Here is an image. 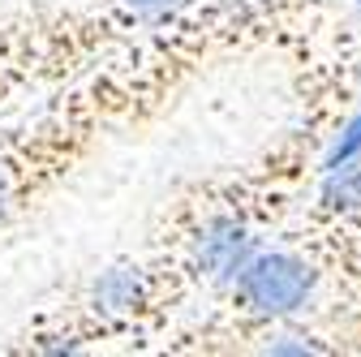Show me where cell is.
Segmentation results:
<instances>
[{
  "label": "cell",
  "instance_id": "6",
  "mask_svg": "<svg viewBox=\"0 0 361 357\" xmlns=\"http://www.w3.org/2000/svg\"><path fill=\"white\" fill-rule=\"evenodd\" d=\"M112 5L129 18V22H142V26H155V22H168L176 18L190 0H112Z\"/></svg>",
  "mask_w": 361,
  "mask_h": 357
},
{
  "label": "cell",
  "instance_id": "2",
  "mask_svg": "<svg viewBox=\"0 0 361 357\" xmlns=\"http://www.w3.org/2000/svg\"><path fill=\"white\" fill-rule=\"evenodd\" d=\"M258 250L262 246L241 215H207L198 224V233L190 237L194 272L211 284H224V289H233V280L245 272V262Z\"/></svg>",
  "mask_w": 361,
  "mask_h": 357
},
{
  "label": "cell",
  "instance_id": "8",
  "mask_svg": "<svg viewBox=\"0 0 361 357\" xmlns=\"http://www.w3.org/2000/svg\"><path fill=\"white\" fill-rule=\"evenodd\" d=\"M9 211H13V186H9V172L0 168V224L9 219Z\"/></svg>",
  "mask_w": 361,
  "mask_h": 357
},
{
  "label": "cell",
  "instance_id": "5",
  "mask_svg": "<svg viewBox=\"0 0 361 357\" xmlns=\"http://www.w3.org/2000/svg\"><path fill=\"white\" fill-rule=\"evenodd\" d=\"M348 164H361V112H353V116L340 125V133L331 138V147H327L319 172H336V168H348Z\"/></svg>",
  "mask_w": 361,
  "mask_h": 357
},
{
  "label": "cell",
  "instance_id": "4",
  "mask_svg": "<svg viewBox=\"0 0 361 357\" xmlns=\"http://www.w3.org/2000/svg\"><path fill=\"white\" fill-rule=\"evenodd\" d=\"M319 207L336 219H357L361 215V164L319 172Z\"/></svg>",
  "mask_w": 361,
  "mask_h": 357
},
{
  "label": "cell",
  "instance_id": "9",
  "mask_svg": "<svg viewBox=\"0 0 361 357\" xmlns=\"http://www.w3.org/2000/svg\"><path fill=\"white\" fill-rule=\"evenodd\" d=\"M353 5H357V9H361V0H353Z\"/></svg>",
  "mask_w": 361,
  "mask_h": 357
},
{
  "label": "cell",
  "instance_id": "1",
  "mask_svg": "<svg viewBox=\"0 0 361 357\" xmlns=\"http://www.w3.org/2000/svg\"><path fill=\"white\" fill-rule=\"evenodd\" d=\"M323 272L297 250H258L233 280L237 305L258 323H293L314 305Z\"/></svg>",
  "mask_w": 361,
  "mask_h": 357
},
{
  "label": "cell",
  "instance_id": "3",
  "mask_svg": "<svg viewBox=\"0 0 361 357\" xmlns=\"http://www.w3.org/2000/svg\"><path fill=\"white\" fill-rule=\"evenodd\" d=\"M86 305H90V315L104 319V323L133 319L147 305V272L138 262H108L104 272L90 280Z\"/></svg>",
  "mask_w": 361,
  "mask_h": 357
},
{
  "label": "cell",
  "instance_id": "7",
  "mask_svg": "<svg viewBox=\"0 0 361 357\" xmlns=\"http://www.w3.org/2000/svg\"><path fill=\"white\" fill-rule=\"evenodd\" d=\"M262 353H293V357H305V353H323V344L314 340V336H305V332H293V327L280 323V332L267 336Z\"/></svg>",
  "mask_w": 361,
  "mask_h": 357
}]
</instances>
